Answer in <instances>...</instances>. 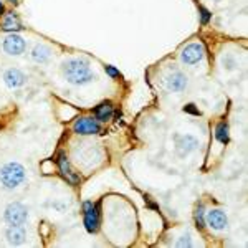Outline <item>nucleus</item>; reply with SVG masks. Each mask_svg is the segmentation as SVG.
Masks as SVG:
<instances>
[{"mask_svg":"<svg viewBox=\"0 0 248 248\" xmlns=\"http://www.w3.org/2000/svg\"><path fill=\"white\" fill-rule=\"evenodd\" d=\"M2 12H3V5H2V2H0V15H2Z\"/></svg>","mask_w":248,"mask_h":248,"instance_id":"5701e85b","label":"nucleus"},{"mask_svg":"<svg viewBox=\"0 0 248 248\" xmlns=\"http://www.w3.org/2000/svg\"><path fill=\"white\" fill-rule=\"evenodd\" d=\"M205 222L209 223L212 229H215V230L227 229V223H229V222H227V215L223 214L222 210H210L209 214H207Z\"/></svg>","mask_w":248,"mask_h":248,"instance_id":"9d476101","label":"nucleus"},{"mask_svg":"<svg viewBox=\"0 0 248 248\" xmlns=\"http://www.w3.org/2000/svg\"><path fill=\"white\" fill-rule=\"evenodd\" d=\"M3 79H5V83L10 88H18L25 83L27 78L22 71L17 70V68H10V70H7L5 73H3Z\"/></svg>","mask_w":248,"mask_h":248,"instance_id":"9b49d317","label":"nucleus"},{"mask_svg":"<svg viewBox=\"0 0 248 248\" xmlns=\"http://www.w3.org/2000/svg\"><path fill=\"white\" fill-rule=\"evenodd\" d=\"M75 133L78 134H96L99 133V124L91 118H79L75 123Z\"/></svg>","mask_w":248,"mask_h":248,"instance_id":"6e6552de","label":"nucleus"},{"mask_svg":"<svg viewBox=\"0 0 248 248\" xmlns=\"http://www.w3.org/2000/svg\"><path fill=\"white\" fill-rule=\"evenodd\" d=\"M215 136L222 144L229 142V124L227 123H220L217 126V131H215Z\"/></svg>","mask_w":248,"mask_h":248,"instance_id":"f3484780","label":"nucleus"},{"mask_svg":"<svg viewBox=\"0 0 248 248\" xmlns=\"http://www.w3.org/2000/svg\"><path fill=\"white\" fill-rule=\"evenodd\" d=\"M177 245L179 247H192V242L189 240V237H182V240H179Z\"/></svg>","mask_w":248,"mask_h":248,"instance_id":"412c9836","label":"nucleus"},{"mask_svg":"<svg viewBox=\"0 0 248 248\" xmlns=\"http://www.w3.org/2000/svg\"><path fill=\"white\" fill-rule=\"evenodd\" d=\"M23 181H25V169L17 162L7 164L0 170V182L7 189H17Z\"/></svg>","mask_w":248,"mask_h":248,"instance_id":"f03ea898","label":"nucleus"},{"mask_svg":"<svg viewBox=\"0 0 248 248\" xmlns=\"http://www.w3.org/2000/svg\"><path fill=\"white\" fill-rule=\"evenodd\" d=\"M203 55H205V51H203L202 43H190V45H187L182 50L181 60H182V63H186V65H195V63L202 62Z\"/></svg>","mask_w":248,"mask_h":248,"instance_id":"20e7f679","label":"nucleus"},{"mask_svg":"<svg viewBox=\"0 0 248 248\" xmlns=\"http://www.w3.org/2000/svg\"><path fill=\"white\" fill-rule=\"evenodd\" d=\"M10 2H14V3H15V2H17V0H10Z\"/></svg>","mask_w":248,"mask_h":248,"instance_id":"b1692460","label":"nucleus"},{"mask_svg":"<svg viewBox=\"0 0 248 248\" xmlns=\"http://www.w3.org/2000/svg\"><path fill=\"white\" fill-rule=\"evenodd\" d=\"M27 218H29V212H27V207H23L22 203L15 202L7 207L5 220L9 225H23Z\"/></svg>","mask_w":248,"mask_h":248,"instance_id":"7ed1b4c3","label":"nucleus"},{"mask_svg":"<svg viewBox=\"0 0 248 248\" xmlns=\"http://www.w3.org/2000/svg\"><path fill=\"white\" fill-rule=\"evenodd\" d=\"M166 86L172 93H181L187 88V78L184 77L181 71H172L169 77L166 78Z\"/></svg>","mask_w":248,"mask_h":248,"instance_id":"0eeeda50","label":"nucleus"},{"mask_svg":"<svg viewBox=\"0 0 248 248\" xmlns=\"http://www.w3.org/2000/svg\"><path fill=\"white\" fill-rule=\"evenodd\" d=\"M94 114L96 119H99V121H108L113 116V106H111V103H103L94 109Z\"/></svg>","mask_w":248,"mask_h":248,"instance_id":"2eb2a0df","label":"nucleus"},{"mask_svg":"<svg viewBox=\"0 0 248 248\" xmlns=\"http://www.w3.org/2000/svg\"><path fill=\"white\" fill-rule=\"evenodd\" d=\"M195 223H197L199 227H205V212H203V207L199 205L197 210H195Z\"/></svg>","mask_w":248,"mask_h":248,"instance_id":"a211bd4d","label":"nucleus"},{"mask_svg":"<svg viewBox=\"0 0 248 248\" xmlns=\"http://www.w3.org/2000/svg\"><path fill=\"white\" fill-rule=\"evenodd\" d=\"M199 146V141L194 138V136H181V138L177 139V149L181 154H189L192 153L194 149H197Z\"/></svg>","mask_w":248,"mask_h":248,"instance_id":"f8f14e48","label":"nucleus"},{"mask_svg":"<svg viewBox=\"0 0 248 248\" xmlns=\"http://www.w3.org/2000/svg\"><path fill=\"white\" fill-rule=\"evenodd\" d=\"M3 50L9 55H22L25 51V40L18 35H9L3 42Z\"/></svg>","mask_w":248,"mask_h":248,"instance_id":"423d86ee","label":"nucleus"},{"mask_svg":"<svg viewBox=\"0 0 248 248\" xmlns=\"http://www.w3.org/2000/svg\"><path fill=\"white\" fill-rule=\"evenodd\" d=\"M2 27H3V30H9V31L22 29V27H20V22H18L17 15H15V14H9V15H7V17L3 18Z\"/></svg>","mask_w":248,"mask_h":248,"instance_id":"dca6fc26","label":"nucleus"},{"mask_svg":"<svg viewBox=\"0 0 248 248\" xmlns=\"http://www.w3.org/2000/svg\"><path fill=\"white\" fill-rule=\"evenodd\" d=\"M106 73L109 75V77H113V78L119 77V71L116 70V68H113V66H106Z\"/></svg>","mask_w":248,"mask_h":248,"instance_id":"aec40b11","label":"nucleus"},{"mask_svg":"<svg viewBox=\"0 0 248 248\" xmlns=\"http://www.w3.org/2000/svg\"><path fill=\"white\" fill-rule=\"evenodd\" d=\"M63 75L71 85H86L94 78L88 62L79 58H73L66 62L65 66H63Z\"/></svg>","mask_w":248,"mask_h":248,"instance_id":"f257e3e1","label":"nucleus"},{"mask_svg":"<svg viewBox=\"0 0 248 248\" xmlns=\"http://www.w3.org/2000/svg\"><path fill=\"white\" fill-rule=\"evenodd\" d=\"M85 209V227L90 233H94L98 230V225H99V214H98V209L93 202H85L83 205Z\"/></svg>","mask_w":248,"mask_h":248,"instance_id":"39448f33","label":"nucleus"},{"mask_svg":"<svg viewBox=\"0 0 248 248\" xmlns=\"http://www.w3.org/2000/svg\"><path fill=\"white\" fill-rule=\"evenodd\" d=\"M201 15H202V23H209L210 20V12L205 9H201Z\"/></svg>","mask_w":248,"mask_h":248,"instance_id":"6ab92c4d","label":"nucleus"},{"mask_svg":"<svg viewBox=\"0 0 248 248\" xmlns=\"http://www.w3.org/2000/svg\"><path fill=\"white\" fill-rule=\"evenodd\" d=\"M25 237L27 235L22 225H10V229L7 230V238H9L12 245H22Z\"/></svg>","mask_w":248,"mask_h":248,"instance_id":"ddd939ff","label":"nucleus"},{"mask_svg":"<svg viewBox=\"0 0 248 248\" xmlns=\"http://www.w3.org/2000/svg\"><path fill=\"white\" fill-rule=\"evenodd\" d=\"M51 57V50L46 45H37L31 51V58L38 63H45L48 58Z\"/></svg>","mask_w":248,"mask_h":248,"instance_id":"4468645a","label":"nucleus"},{"mask_svg":"<svg viewBox=\"0 0 248 248\" xmlns=\"http://www.w3.org/2000/svg\"><path fill=\"white\" fill-rule=\"evenodd\" d=\"M184 111H187V113H194V114H199V109H195L194 105H187L184 108Z\"/></svg>","mask_w":248,"mask_h":248,"instance_id":"4be33fe9","label":"nucleus"},{"mask_svg":"<svg viewBox=\"0 0 248 248\" xmlns=\"http://www.w3.org/2000/svg\"><path fill=\"white\" fill-rule=\"evenodd\" d=\"M58 167H60V172H62V175L70 184L79 182V175L77 174V172H73V169H71V166H70V162H68V157H66L65 154H60V157H58Z\"/></svg>","mask_w":248,"mask_h":248,"instance_id":"1a4fd4ad","label":"nucleus"}]
</instances>
